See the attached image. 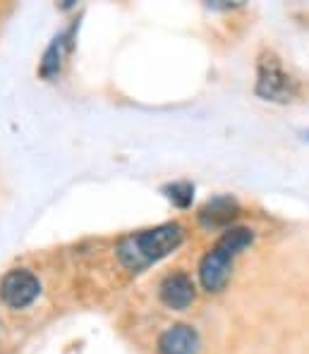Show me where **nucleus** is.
I'll list each match as a JSON object with an SVG mask.
<instances>
[{
	"label": "nucleus",
	"mask_w": 309,
	"mask_h": 354,
	"mask_svg": "<svg viewBox=\"0 0 309 354\" xmlns=\"http://www.w3.org/2000/svg\"><path fill=\"white\" fill-rule=\"evenodd\" d=\"M182 242H185V227L177 223H164L151 230L127 235L118 244V257L130 270H144L146 266L173 254Z\"/></svg>",
	"instance_id": "nucleus-1"
},
{
	"label": "nucleus",
	"mask_w": 309,
	"mask_h": 354,
	"mask_svg": "<svg viewBox=\"0 0 309 354\" xmlns=\"http://www.w3.org/2000/svg\"><path fill=\"white\" fill-rule=\"evenodd\" d=\"M254 232L249 227H233L204 254L199 263V280L209 292H221L230 278L233 261L252 244Z\"/></svg>",
	"instance_id": "nucleus-2"
},
{
	"label": "nucleus",
	"mask_w": 309,
	"mask_h": 354,
	"mask_svg": "<svg viewBox=\"0 0 309 354\" xmlns=\"http://www.w3.org/2000/svg\"><path fill=\"white\" fill-rule=\"evenodd\" d=\"M256 93L266 101L288 103L300 93V84L285 72L283 62L274 53H264L259 60V80H256Z\"/></svg>",
	"instance_id": "nucleus-3"
},
{
	"label": "nucleus",
	"mask_w": 309,
	"mask_h": 354,
	"mask_svg": "<svg viewBox=\"0 0 309 354\" xmlns=\"http://www.w3.org/2000/svg\"><path fill=\"white\" fill-rule=\"evenodd\" d=\"M39 292H41L39 278L27 268L10 270L0 280V299L10 309H24V306H29L39 297Z\"/></svg>",
	"instance_id": "nucleus-4"
},
{
	"label": "nucleus",
	"mask_w": 309,
	"mask_h": 354,
	"mask_svg": "<svg viewBox=\"0 0 309 354\" xmlns=\"http://www.w3.org/2000/svg\"><path fill=\"white\" fill-rule=\"evenodd\" d=\"M161 301L166 306L175 311H185L187 306L195 301V280L185 273V270H175V273H168L161 283Z\"/></svg>",
	"instance_id": "nucleus-5"
},
{
	"label": "nucleus",
	"mask_w": 309,
	"mask_h": 354,
	"mask_svg": "<svg viewBox=\"0 0 309 354\" xmlns=\"http://www.w3.org/2000/svg\"><path fill=\"white\" fill-rule=\"evenodd\" d=\"M199 335L192 326H170L159 340V354H197Z\"/></svg>",
	"instance_id": "nucleus-6"
},
{
	"label": "nucleus",
	"mask_w": 309,
	"mask_h": 354,
	"mask_svg": "<svg viewBox=\"0 0 309 354\" xmlns=\"http://www.w3.org/2000/svg\"><path fill=\"white\" fill-rule=\"evenodd\" d=\"M235 216H238V201H235L233 196H216V199L209 201V204L202 208V213H199L202 223L209 227L228 225Z\"/></svg>",
	"instance_id": "nucleus-7"
},
{
	"label": "nucleus",
	"mask_w": 309,
	"mask_h": 354,
	"mask_svg": "<svg viewBox=\"0 0 309 354\" xmlns=\"http://www.w3.org/2000/svg\"><path fill=\"white\" fill-rule=\"evenodd\" d=\"M72 31L67 34L58 36V39L51 44V48L46 50L44 55V62H41V75L44 77H53L58 70H60V62H62V55H65V48H67V39H70Z\"/></svg>",
	"instance_id": "nucleus-8"
},
{
	"label": "nucleus",
	"mask_w": 309,
	"mask_h": 354,
	"mask_svg": "<svg viewBox=\"0 0 309 354\" xmlns=\"http://www.w3.org/2000/svg\"><path fill=\"white\" fill-rule=\"evenodd\" d=\"M166 196L173 201L175 206L180 208H187L192 204V196H195V187H192V182H173V185L166 187Z\"/></svg>",
	"instance_id": "nucleus-9"
},
{
	"label": "nucleus",
	"mask_w": 309,
	"mask_h": 354,
	"mask_svg": "<svg viewBox=\"0 0 309 354\" xmlns=\"http://www.w3.org/2000/svg\"><path fill=\"white\" fill-rule=\"evenodd\" d=\"M305 137H307V139H309V132H307V134H305Z\"/></svg>",
	"instance_id": "nucleus-10"
}]
</instances>
